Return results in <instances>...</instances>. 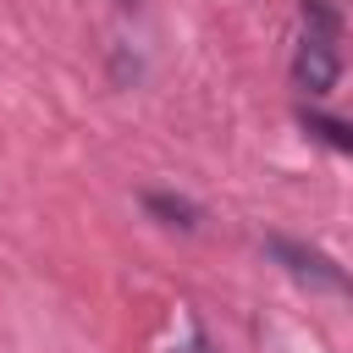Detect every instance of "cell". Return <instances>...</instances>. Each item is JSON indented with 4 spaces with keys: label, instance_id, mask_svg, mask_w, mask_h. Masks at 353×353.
Listing matches in <instances>:
<instances>
[{
    "label": "cell",
    "instance_id": "1",
    "mask_svg": "<svg viewBox=\"0 0 353 353\" xmlns=\"http://www.w3.org/2000/svg\"><path fill=\"white\" fill-rule=\"evenodd\" d=\"M265 248H270V259H276L292 281H309V287L336 292V298H347V303H353V276H347L325 248H314V243H303V237H287V232H270V237H265Z\"/></svg>",
    "mask_w": 353,
    "mask_h": 353
},
{
    "label": "cell",
    "instance_id": "2",
    "mask_svg": "<svg viewBox=\"0 0 353 353\" xmlns=\"http://www.w3.org/2000/svg\"><path fill=\"white\" fill-rule=\"evenodd\" d=\"M292 83H298L303 94H331V88L342 83V39L303 28V39H298V50H292Z\"/></svg>",
    "mask_w": 353,
    "mask_h": 353
},
{
    "label": "cell",
    "instance_id": "3",
    "mask_svg": "<svg viewBox=\"0 0 353 353\" xmlns=\"http://www.w3.org/2000/svg\"><path fill=\"white\" fill-rule=\"evenodd\" d=\"M143 210H149L160 226H176V232H193V226H199V204L182 199V193H160V188H149V193H143Z\"/></svg>",
    "mask_w": 353,
    "mask_h": 353
},
{
    "label": "cell",
    "instance_id": "4",
    "mask_svg": "<svg viewBox=\"0 0 353 353\" xmlns=\"http://www.w3.org/2000/svg\"><path fill=\"white\" fill-rule=\"evenodd\" d=\"M298 127L309 132V138H320V143H331V149H342V154H353V121H342V116H325V110H298Z\"/></svg>",
    "mask_w": 353,
    "mask_h": 353
},
{
    "label": "cell",
    "instance_id": "5",
    "mask_svg": "<svg viewBox=\"0 0 353 353\" xmlns=\"http://www.w3.org/2000/svg\"><path fill=\"white\" fill-rule=\"evenodd\" d=\"M303 28H309V33H331V39H342V11H336L331 0H303Z\"/></svg>",
    "mask_w": 353,
    "mask_h": 353
},
{
    "label": "cell",
    "instance_id": "6",
    "mask_svg": "<svg viewBox=\"0 0 353 353\" xmlns=\"http://www.w3.org/2000/svg\"><path fill=\"white\" fill-rule=\"evenodd\" d=\"M171 353H215V347H210V336L193 325V331H188V342H182V347H171Z\"/></svg>",
    "mask_w": 353,
    "mask_h": 353
}]
</instances>
